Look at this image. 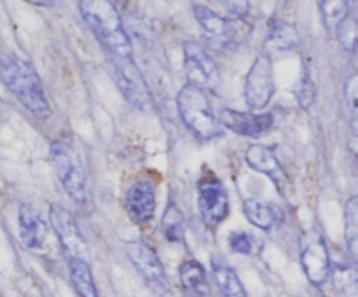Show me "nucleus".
<instances>
[{
    "label": "nucleus",
    "instance_id": "9b49d317",
    "mask_svg": "<svg viewBox=\"0 0 358 297\" xmlns=\"http://www.w3.org/2000/svg\"><path fill=\"white\" fill-rule=\"evenodd\" d=\"M275 93L273 63L269 55L257 56L245 79V101L250 108H264Z\"/></svg>",
    "mask_w": 358,
    "mask_h": 297
},
{
    "label": "nucleus",
    "instance_id": "f257e3e1",
    "mask_svg": "<svg viewBox=\"0 0 358 297\" xmlns=\"http://www.w3.org/2000/svg\"><path fill=\"white\" fill-rule=\"evenodd\" d=\"M79 13L108 58H131L133 48L117 9L108 0H83Z\"/></svg>",
    "mask_w": 358,
    "mask_h": 297
},
{
    "label": "nucleus",
    "instance_id": "412c9836",
    "mask_svg": "<svg viewBox=\"0 0 358 297\" xmlns=\"http://www.w3.org/2000/svg\"><path fill=\"white\" fill-rule=\"evenodd\" d=\"M70 282L73 290L79 297H98L96 287H94L93 275H91L90 264L79 259H70Z\"/></svg>",
    "mask_w": 358,
    "mask_h": 297
},
{
    "label": "nucleus",
    "instance_id": "7c9ffc66",
    "mask_svg": "<svg viewBox=\"0 0 358 297\" xmlns=\"http://www.w3.org/2000/svg\"><path fill=\"white\" fill-rule=\"evenodd\" d=\"M35 6H44V7H52L55 6V2H34Z\"/></svg>",
    "mask_w": 358,
    "mask_h": 297
},
{
    "label": "nucleus",
    "instance_id": "4468645a",
    "mask_svg": "<svg viewBox=\"0 0 358 297\" xmlns=\"http://www.w3.org/2000/svg\"><path fill=\"white\" fill-rule=\"evenodd\" d=\"M124 208L136 224H149L156 213V194L152 184L138 180L129 185L124 196Z\"/></svg>",
    "mask_w": 358,
    "mask_h": 297
},
{
    "label": "nucleus",
    "instance_id": "20e7f679",
    "mask_svg": "<svg viewBox=\"0 0 358 297\" xmlns=\"http://www.w3.org/2000/svg\"><path fill=\"white\" fill-rule=\"evenodd\" d=\"M51 164L58 177L59 184L66 191V194L76 203L83 205L86 201V170L77 154L76 147L66 140H56L49 147Z\"/></svg>",
    "mask_w": 358,
    "mask_h": 297
},
{
    "label": "nucleus",
    "instance_id": "c85d7f7f",
    "mask_svg": "<svg viewBox=\"0 0 358 297\" xmlns=\"http://www.w3.org/2000/svg\"><path fill=\"white\" fill-rule=\"evenodd\" d=\"M346 94H348V101H350V114H352V129H353V135L357 136V121H358V115H357V77H350L348 82L345 86Z\"/></svg>",
    "mask_w": 358,
    "mask_h": 297
},
{
    "label": "nucleus",
    "instance_id": "393cba45",
    "mask_svg": "<svg viewBox=\"0 0 358 297\" xmlns=\"http://www.w3.org/2000/svg\"><path fill=\"white\" fill-rule=\"evenodd\" d=\"M322 16L329 31H334L336 27L350 14V3L345 0H324L320 2Z\"/></svg>",
    "mask_w": 358,
    "mask_h": 297
},
{
    "label": "nucleus",
    "instance_id": "6ab92c4d",
    "mask_svg": "<svg viewBox=\"0 0 358 297\" xmlns=\"http://www.w3.org/2000/svg\"><path fill=\"white\" fill-rule=\"evenodd\" d=\"M243 212L248 222L262 231H271L283 220V212L275 205H266L257 199H247L243 203Z\"/></svg>",
    "mask_w": 358,
    "mask_h": 297
},
{
    "label": "nucleus",
    "instance_id": "f03ea898",
    "mask_svg": "<svg viewBox=\"0 0 358 297\" xmlns=\"http://www.w3.org/2000/svg\"><path fill=\"white\" fill-rule=\"evenodd\" d=\"M0 77H2L3 84L9 87L10 93L35 117H51V107L45 98L44 87L30 63L10 55V52H2L0 55Z\"/></svg>",
    "mask_w": 358,
    "mask_h": 297
},
{
    "label": "nucleus",
    "instance_id": "bb28decb",
    "mask_svg": "<svg viewBox=\"0 0 358 297\" xmlns=\"http://www.w3.org/2000/svg\"><path fill=\"white\" fill-rule=\"evenodd\" d=\"M297 101L303 108H310L315 103V98H317V84L311 79L310 72H304L303 77L299 80V86L296 91Z\"/></svg>",
    "mask_w": 358,
    "mask_h": 297
},
{
    "label": "nucleus",
    "instance_id": "39448f33",
    "mask_svg": "<svg viewBox=\"0 0 358 297\" xmlns=\"http://www.w3.org/2000/svg\"><path fill=\"white\" fill-rule=\"evenodd\" d=\"M110 61L114 66L115 84L121 89L122 96L138 110L154 112L156 103L150 87L133 58H110Z\"/></svg>",
    "mask_w": 358,
    "mask_h": 297
},
{
    "label": "nucleus",
    "instance_id": "f8f14e48",
    "mask_svg": "<svg viewBox=\"0 0 358 297\" xmlns=\"http://www.w3.org/2000/svg\"><path fill=\"white\" fill-rule=\"evenodd\" d=\"M301 264L313 285H324L331 276V257L320 233H311L301 240Z\"/></svg>",
    "mask_w": 358,
    "mask_h": 297
},
{
    "label": "nucleus",
    "instance_id": "dca6fc26",
    "mask_svg": "<svg viewBox=\"0 0 358 297\" xmlns=\"http://www.w3.org/2000/svg\"><path fill=\"white\" fill-rule=\"evenodd\" d=\"M20 240L28 250H41L49 240V227L31 205H21L17 213Z\"/></svg>",
    "mask_w": 358,
    "mask_h": 297
},
{
    "label": "nucleus",
    "instance_id": "0eeeda50",
    "mask_svg": "<svg viewBox=\"0 0 358 297\" xmlns=\"http://www.w3.org/2000/svg\"><path fill=\"white\" fill-rule=\"evenodd\" d=\"M191 7L203 31L219 45L233 44V42L247 37L250 31V27L243 20H226L203 3H192Z\"/></svg>",
    "mask_w": 358,
    "mask_h": 297
},
{
    "label": "nucleus",
    "instance_id": "5701e85b",
    "mask_svg": "<svg viewBox=\"0 0 358 297\" xmlns=\"http://www.w3.org/2000/svg\"><path fill=\"white\" fill-rule=\"evenodd\" d=\"M345 238L353 259L358 255V198L352 196L345 208Z\"/></svg>",
    "mask_w": 358,
    "mask_h": 297
},
{
    "label": "nucleus",
    "instance_id": "1a4fd4ad",
    "mask_svg": "<svg viewBox=\"0 0 358 297\" xmlns=\"http://www.w3.org/2000/svg\"><path fill=\"white\" fill-rule=\"evenodd\" d=\"M126 254H128L129 261H131L133 266L138 269L142 278L145 280V283L154 290V292L164 296V294L170 290V283H168L163 264H161L156 252H154L145 241H128V243H126Z\"/></svg>",
    "mask_w": 358,
    "mask_h": 297
},
{
    "label": "nucleus",
    "instance_id": "423d86ee",
    "mask_svg": "<svg viewBox=\"0 0 358 297\" xmlns=\"http://www.w3.org/2000/svg\"><path fill=\"white\" fill-rule=\"evenodd\" d=\"M198 208L203 222L208 227H217L229 213V199L222 182L210 170L203 171L198 182Z\"/></svg>",
    "mask_w": 358,
    "mask_h": 297
},
{
    "label": "nucleus",
    "instance_id": "aec40b11",
    "mask_svg": "<svg viewBox=\"0 0 358 297\" xmlns=\"http://www.w3.org/2000/svg\"><path fill=\"white\" fill-rule=\"evenodd\" d=\"M212 276L224 297H248L236 271L220 259H213L212 261Z\"/></svg>",
    "mask_w": 358,
    "mask_h": 297
},
{
    "label": "nucleus",
    "instance_id": "ddd939ff",
    "mask_svg": "<svg viewBox=\"0 0 358 297\" xmlns=\"http://www.w3.org/2000/svg\"><path fill=\"white\" fill-rule=\"evenodd\" d=\"M217 121H219L220 126H226L227 129L238 133V135L257 138V136H261L262 133L271 128L275 119H273L271 114H250V112L222 108Z\"/></svg>",
    "mask_w": 358,
    "mask_h": 297
},
{
    "label": "nucleus",
    "instance_id": "cd10ccee",
    "mask_svg": "<svg viewBox=\"0 0 358 297\" xmlns=\"http://www.w3.org/2000/svg\"><path fill=\"white\" fill-rule=\"evenodd\" d=\"M229 247L236 254L248 255L254 252V238L250 234L243 233V231H236V233H233L229 236Z\"/></svg>",
    "mask_w": 358,
    "mask_h": 297
},
{
    "label": "nucleus",
    "instance_id": "2eb2a0df",
    "mask_svg": "<svg viewBox=\"0 0 358 297\" xmlns=\"http://www.w3.org/2000/svg\"><path fill=\"white\" fill-rule=\"evenodd\" d=\"M245 159H247V164L252 170L271 178L273 184L278 187V191L285 194L287 187H289V177H287L285 170H283L276 154L269 147L250 145L247 152H245Z\"/></svg>",
    "mask_w": 358,
    "mask_h": 297
},
{
    "label": "nucleus",
    "instance_id": "6e6552de",
    "mask_svg": "<svg viewBox=\"0 0 358 297\" xmlns=\"http://www.w3.org/2000/svg\"><path fill=\"white\" fill-rule=\"evenodd\" d=\"M184 68L189 84L198 89L213 91L219 84V66L198 42H185Z\"/></svg>",
    "mask_w": 358,
    "mask_h": 297
},
{
    "label": "nucleus",
    "instance_id": "c756f323",
    "mask_svg": "<svg viewBox=\"0 0 358 297\" xmlns=\"http://www.w3.org/2000/svg\"><path fill=\"white\" fill-rule=\"evenodd\" d=\"M6 112H7V105L3 103L2 100H0V121H2V119L6 117Z\"/></svg>",
    "mask_w": 358,
    "mask_h": 297
},
{
    "label": "nucleus",
    "instance_id": "f3484780",
    "mask_svg": "<svg viewBox=\"0 0 358 297\" xmlns=\"http://www.w3.org/2000/svg\"><path fill=\"white\" fill-rule=\"evenodd\" d=\"M180 282L189 297H210V283L205 268L194 259L182 262Z\"/></svg>",
    "mask_w": 358,
    "mask_h": 297
},
{
    "label": "nucleus",
    "instance_id": "b1692460",
    "mask_svg": "<svg viewBox=\"0 0 358 297\" xmlns=\"http://www.w3.org/2000/svg\"><path fill=\"white\" fill-rule=\"evenodd\" d=\"M331 275L334 280V285L339 292L345 296H355L357 292V271L350 264H331Z\"/></svg>",
    "mask_w": 358,
    "mask_h": 297
},
{
    "label": "nucleus",
    "instance_id": "a211bd4d",
    "mask_svg": "<svg viewBox=\"0 0 358 297\" xmlns=\"http://www.w3.org/2000/svg\"><path fill=\"white\" fill-rule=\"evenodd\" d=\"M299 44V34H297L296 27L287 21L273 17L269 21L268 37H266V49L269 51H292L296 45Z\"/></svg>",
    "mask_w": 358,
    "mask_h": 297
},
{
    "label": "nucleus",
    "instance_id": "4be33fe9",
    "mask_svg": "<svg viewBox=\"0 0 358 297\" xmlns=\"http://www.w3.org/2000/svg\"><path fill=\"white\" fill-rule=\"evenodd\" d=\"M185 220H184V213L182 210L178 208L175 203H170L164 210L163 220H161V231H163V236L166 238L168 241L171 243H180L184 241V227Z\"/></svg>",
    "mask_w": 358,
    "mask_h": 297
},
{
    "label": "nucleus",
    "instance_id": "a878e982",
    "mask_svg": "<svg viewBox=\"0 0 358 297\" xmlns=\"http://www.w3.org/2000/svg\"><path fill=\"white\" fill-rule=\"evenodd\" d=\"M336 35H338L339 42L345 48V51L353 52L355 51V44H357V37H358V23L357 17L353 16L352 13L341 21V23L336 27Z\"/></svg>",
    "mask_w": 358,
    "mask_h": 297
},
{
    "label": "nucleus",
    "instance_id": "7ed1b4c3",
    "mask_svg": "<svg viewBox=\"0 0 358 297\" xmlns=\"http://www.w3.org/2000/svg\"><path fill=\"white\" fill-rule=\"evenodd\" d=\"M177 107L184 124L199 138H215L222 135V126L213 115L212 105L205 91L185 84L177 94Z\"/></svg>",
    "mask_w": 358,
    "mask_h": 297
},
{
    "label": "nucleus",
    "instance_id": "9d476101",
    "mask_svg": "<svg viewBox=\"0 0 358 297\" xmlns=\"http://www.w3.org/2000/svg\"><path fill=\"white\" fill-rule=\"evenodd\" d=\"M49 219H51L55 234L58 236L59 243H62L69 259H79V261L87 262V259H90L87 243L83 234H80L79 226H77L70 210H66L62 205H52L51 210H49Z\"/></svg>",
    "mask_w": 358,
    "mask_h": 297
}]
</instances>
